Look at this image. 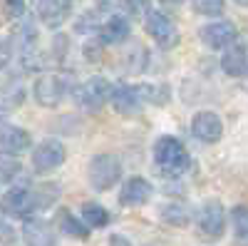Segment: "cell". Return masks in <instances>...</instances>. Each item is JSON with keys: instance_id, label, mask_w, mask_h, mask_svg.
I'll return each instance as SVG.
<instances>
[{"instance_id": "6da1fadb", "label": "cell", "mask_w": 248, "mask_h": 246, "mask_svg": "<svg viewBox=\"0 0 248 246\" xmlns=\"http://www.w3.org/2000/svg\"><path fill=\"white\" fill-rule=\"evenodd\" d=\"M154 162H156L159 172L169 174V177H179L189 167V152H186V147L176 137L164 134L154 145Z\"/></svg>"}, {"instance_id": "7a4b0ae2", "label": "cell", "mask_w": 248, "mask_h": 246, "mask_svg": "<svg viewBox=\"0 0 248 246\" xmlns=\"http://www.w3.org/2000/svg\"><path fill=\"white\" fill-rule=\"evenodd\" d=\"M87 177H90L92 189L107 192V189H112L114 184L119 181V177H122V164H119V159H117L114 154H97V157L90 162Z\"/></svg>"}, {"instance_id": "3957f363", "label": "cell", "mask_w": 248, "mask_h": 246, "mask_svg": "<svg viewBox=\"0 0 248 246\" xmlns=\"http://www.w3.org/2000/svg\"><path fill=\"white\" fill-rule=\"evenodd\" d=\"M112 97V85L105 77H90L79 87H75V99L87 112H97L105 107V102Z\"/></svg>"}, {"instance_id": "277c9868", "label": "cell", "mask_w": 248, "mask_h": 246, "mask_svg": "<svg viewBox=\"0 0 248 246\" xmlns=\"http://www.w3.org/2000/svg\"><path fill=\"white\" fill-rule=\"evenodd\" d=\"M0 209H3V214L8 216H15V219H28L32 212L43 209V204H40V197L37 192H30L25 187H15L10 189L3 201H0Z\"/></svg>"}, {"instance_id": "5b68a950", "label": "cell", "mask_w": 248, "mask_h": 246, "mask_svg": "<svg viewBox=\"0 0 248 246\" xmlns=\"http://www.w3.org/2000/svg\"><path fill=\"white\" fill-rule=\"evenodd\" d=\"M144 28H147L149 37L154 43H159L161 48H174L179 43V33L174 20L167 13H159V10H149L144 15Z\"/></svg>"}, {"instance_id": "8992f818", "label": "cell", "mask_w": 248, "mask_h": 246, "mask_svg": "<svg viewBox=\"0 0 248 246\" xmlns=\"http://www.w3.org/2000/svg\"><path fill=\"white\" fill-rule=\"evenodd\" d=\"M199 229L206 239H221L223 231H226V209H223V204L211 199V201H206L203 207L199 209Z\"/></svg>"}, {"instance_id": "52a82bcc", "label": "cell", "mask_w": 248, "mask_h": 246, "mask_svg": "<svg viewBox=\"0 0 248 246\" xmlns=\"http://www.w3.org/2000/svg\"><path fill=\"white\" fill-rule=\"evenodd\" d=\"M67 92V82L62 80L60 75H43V77H37L35 82V102L40 107H57L62 97H65Z\"/></svg>"}, {"instance_id": "ba28073f", "label": "cell", "mask_w": 248, "mask_h": 246, "mask_svg": "<svg viewBox=\"0 0 248 246\" xmlns=\"http://www.w3.org/2000/svg\"><path fill=\"white\" fill-rule=\"evenodd\" d=\"M65 145L57 139H45L43 145H37L32 152V167L40 174H47L52 169H57L62 162H65Z\"/></svg>"}, {"instance_id": "9c48e42d", "label": "cell", "mask_w": 248, "mask_h": 246, "mask_svg": "<svg viewBox=\"0 0 248 246\" xmlns=\"http://www.w3.org/2000/svg\"><path fill=\"white\" fill-rule=\"evenodd\" d=\"M191 134L196 139L206 142V145H214V142H218L221 134H223V122H221V117L216 112L201 110L191 119Z\"/></svg>"}, {"instance_id": "30bf717a", "label": "cell", "mask_w": 248, "mask_h": 246, "mask_svg": "<svg viewBox=\"0 0 248 246\" xmlns=\"http://www.w3.org/2000/svg\"><path fill=\"white\" fill-rule=\"evenodd\" d=\"M37 17L45 28H60L72 13V0H37Z\"/></svg>"}, {"instance_id": "8fae6325", "label": "cell", "mask_w": 248, "mask_h": 246, "mask_svg": "<svg viewBox=\"0 0 248 246\" xmlns=\"http://www.w3.org/2000/svg\"><path fill=\"white\" fill-rule=\"evenodd\" d=\"M199 35L203 45H209L211 50H226L236 40V25L229 20H218V23H209L206 28H201Z\"/></svg>"}, {"instance_id": "7c38bea8", "label": "cell", "mask_w": 248, "mask_h": 246, "mask_svg": "<svg viewBox=\"0 0 248 246\" xmlns=\"http://www.w3.org/2000/svg\"><path fill=\"white\" fill-rule=\"evenodd\" d=\"M152 192H154L152 184L144 177H129L119 192V204L122 207H141V204L149 201Z\"/></svg>"}, {"instance_id": "4fadbf2b", "label": "cell", "mask_w": 248, "mask_h": 246, "mask_svg": "<svg viewBox=\"0 0 248 246\" xmlns=\"http://www.w3.org/2000/svg\"><path fill=\"white\" fill-rule=\"evenodd\" d=\"M221 67H223L226 75H231V77L246 75V70H248V45L241 43V40H233V43L223 50Z\"/></svg>"}, {"instance_id": "5bb4252c", "label": "cell", "mask_w": 248, "mask_h": 246, "mask_svg": "<svg viewBox=\"0 0 248 246\" xmlns=\"http://www.w3.org/2000/svg\"><path fill=\"white\" fill-rule=\"evenodd\" d=\"M112 107L119 112V115H137L141 110V92L139 87H132V85H117L112 87Z\"/></svg>"}, {"instance_id": "9a60e30c", "label": "cell", "mask_w": 248, "mask_h": 246, "mask_svg": "<svg viewBox=\"0 0 248 246\" xmlns=\"http://www.w3.org/2000/svg\"><path fill=\"white\" fill-rule=\"evenodd\" d=\"M129 20L127 15L122 13H112L105 23L99 28V37H102V45H117V43H124L129 37Z\"/></svg>"}, {"instance_id": "2e32d148", "label": "cell", "mask_w": 248, "mask_h": 246, "mask_svg": "<svg viewBox=\"0 0 248 246\" xmlns=\"http://www.w3.org/2000/svg\"><path fill=\"white\" fill-rule=\"evenodd\" d=\"M23 239H25L28 246H55L57 244L52 227L47 221H40V219H25Z\"/></svg>"}, {"instance_id": "e0dca14e", "label": "cell", "mask_w": 248, "mask_h": 246, "mask_svg": "<svg viewBox=\"0 0 248 246\" xmlns=\"http://www.w3.org/2000/svg\"><path fill=\"white\" fill-rule=\"evenodd\" d=\"M30 147V134L15 125H3L0 127V152L8 154H20Z\"/></svg>"}, {"instance_id": "ac0fdd59", "label": "cell", "mask_w": 248, "mask_h": 246, "mask_svg": "<svg viewBox=\"0 0 248 246\" xmlns=\"http://www.w3.org/2000/svg\"><path fill=\"white\" fill-rule=\"evenodd\" d=\"M57 224H60V229L62 234H67V236H75V239H87L90 236V227H87V221L85 219H77L75 214L70 212H60L57 214Z\"/></svg>"}, {"instance_id": "d6986e66", "label": "cell", "mask_w": 248, "mask_h": 246, "mask_svg": "<svg viewBox=\"0 0 248 246\" xmlns=\"http://www.w3.org/2000/svg\"><path fill=\"white\" fill-rule=\"evenodd\" d=\"M82 219L87 221L90 229H102V227L109 224V212L97 201H87L85 207H82Z\"/></svg>"}, {"instance_id": "ffe728a7", "label": "cell", "mask_w": 248, "mask_h": 246, "mask_svg": "<svg viewBox=\"0 0 248 246\" xmlns=\"http://www.w3.org/2000/svg\"><path fill=\"white\" fill-rule=\"evenodd\" d=\"M161 219L167 224H171V227H189L191 214H189V209H186L184 204L171 201V204H167V207H161Z\"/></svg>"}, {"instance_id": "44dd1931", "label": "cell", "mask_w": 248, "mask_h": 246, "mask_svg": "<svg viewBox=\"0 0 248 246\" xmlns=\"http://www.w3.org/2000/svg\"><path fill=\"white\" fill-rule=\"evenodd\" d=\"M231 221H233L236 241L241 246H248V207H236L231 212Z\"/></svg>"}, {"instance_id": "7402d4cb", "label": "cell", "mask_w": 248, "mask_h": 246, "mask_svg": "<svg viewBox=\"0 0 248 246\" xmlns=\"http://www.w3.org/2000/svg\"><path fill=\"white\" fill-rule=\"evenodd\" d=\"M139 92H141V99L152 102V105H167L169 95H171L167 85H144L139 87Z\"/></svg>"}, {"instance_id": "603a6c76", "label": "cell", "mask_w": 248, "mask_h": 246, "mask_svg": "<svg viewBox=\"0 0 248 246\" xmlns=\"http://www.w3.org/2000/svg\"><path fill=\"white\" fill-rule=\"evenodd\" d=\"M102 23H105V20L99 17V10H90V13H82V15H79L75 30H77V33H99Z\"/></svg>"}, {"instance_id": "cb8c5ba5", "label": "cell", "mask_w": 248, "mask_h": 246, "mask_svg": "<svg viewBox=\"0 0 248 246\" xmlns=\"http://www.w3.org/2000/svg\"><path fill=\"white\" fill-rule=\"evenodd\" d=\"M17 172H20V162L15 159V154L0 152V181H10Z\"/></svg>"}, {"instance_id": "d4e9b609", "label": "cell", "mask_w": 248, "mask_h": 246, "mask_svg": "<svg viewBox=\"0 0 248 246\" xmlns=\"http://www.w3.org/2000/svg\"><path fill=\"white\" fill-rule=\"evenodd\" d=\"M194 10L206 17H216L226 10V3L223 0H194Z\"/></svg>"}, {"instance_id": "484cf974", "label": "cell", "mask_w": 248, "mask_h": 246, "mask_svg": "<svg viewBox=\"0 0 248 246\" xmlns=\"http://www.w3.org/2000/svg\"><path fill=\"white\" fill-rule=\"evenodd\" d=\"M10 57H13V45H10V40H8V37H0V70L8 67Z\"/></svg>"}, {"instance_id": "4316f807", "label": "cell", "mask_w": 248, "mask_h": 246, "mask_svg": "<svg viewBox=\"0 0 248 246\" xmlns=\"http://www.w3.org/2000/svg\"><path fill=\"white\" fill-rule=\"evenodd\" d=\"M99 13H119L124 8V0H94Z\"/></svg>"}, {"instance_id": "83f0119b", "label": "cell", "mask_w": 248, "mask_h": 246, "mask_svg": "<svg viewBox=\"0 0 248 246\" xmlns=\"http://www.w3.org/2000/svg\"><path fill=\"white\" fill-rule=\"evenodd\" d=\"M149 5H152V0H124V8H127L129 13H144L147 15Z\"/></svg>"}, {"instance_id": "f1b7e54d", "label": "cell", "mask_w": 248, "mask_h": 246, "mask_svg": "<svg viewBox=\"0 0 248 246\" xmlns=\"http://www.w3.org/2000/svg\"><path fill=\"white\" fill-rule=\"evenodd\" d=\"M25 13V3L23 0H5V15L8 17H20Z\"/></svg>"}, {"instance_id": "f546056e", "label": "cell", "mask_w": 248, "mask_h": 246, "mask_svg": "<svg viewBox=\"0 0 248 246\" xmlns=\"http://www.w3.org/2000/svg\"><path fill=\"white\" fill-rule=\"evenodd\" d=\"M109 246H132L127 236H122V234H112L109 236Z\"/></svg>"}, {"instance_id": "4dcf8cb0", "label": "cell", "mask_w": 248, "mask_h": 246, "mask_svg": "<svg viewBox=\"0 0 248 246\" xmlns=\"http://www.w3.org/2000/svg\"><path fill=\"white\" fill-rule=\"evenodd\" d=\"M0 236L5 239V244H13L15 241V231L10 227H5V224H0Z\"/></svg>"}, {"instance_id": "1f68e13d", "label": "cell", "mask_w": 248, "mask_h": 246, "mask_svg": "<svg viewBox=\"0 0 248 246\" xmlns=\"http://www.w3.org/2000/svg\"><path fill=\"white\" fill-rule=\"evenodd\" d=\"M233 3H238V5H243V8H246V5H248V0H233Z\"/></svg>"}, {"instance_id": "d6a6232c", "label": "cell", "mask_w": 248, "mask_h": 246, "mask_svg": "<svg viewBox=\"0 0 248 246\" xmlns=\"http://www.w3.org/2000/svg\"><path fill=\"white\" fill-rule=\"evenodd\" d=\"M169 3H176L179 5V3H186V0H169Z\"/></svg>"}]
</instances>
